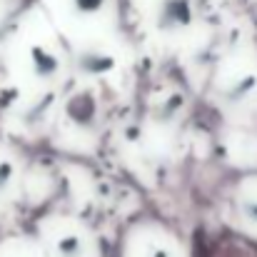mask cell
Listing matches in <instances>:
<instances>
[{
	"instance_id": "7a4b0ae2",
	"label": "cell",
	"mask_w": 257,
	"mask_h": 257,
	"mask_svg": "<svg viewBox=\"0 0 257 257\" xmlns=\"http://www.w3.org/2000/svg\"><path fill=\"white\" fill-rule=\"evenodd\" d=\"M33 63H35V73H38L40 78H50V75L58 73V60H55L50 53L40 50V48L33 50Z\"/></svg>"
},
{
	"instance_id": "3957f363",
	"label": "cell",
	"mask_w": 257,
	"mask_h": 257,
	"mask_svg": "<svg viewBox=\"0 0 257 257\" xmlns=\"http://www.w3.org/2000/svg\"><path fill=\"white\" fill-rule=\"evenodd\" d=\"M100 3H102V0H78V5H80V8H85V10H95V8H100Z\"/></svg>"
},
{
	"instance_id": "6da1fadb",
	"label": "cell",
	"mask_w": 257,
	"mask_h": 257,
	"mask_svg": "<svg viewBox=\"0 0 257 257\" xmlns=\"http://www.w3.org/2000/svg\"><path fill=\"white\" fill-rule=\"evenodd\" d=\"M187 20H190V8L185 0H165V13H163L165 28H180Z\"/></svg>"
}]
</instances>
